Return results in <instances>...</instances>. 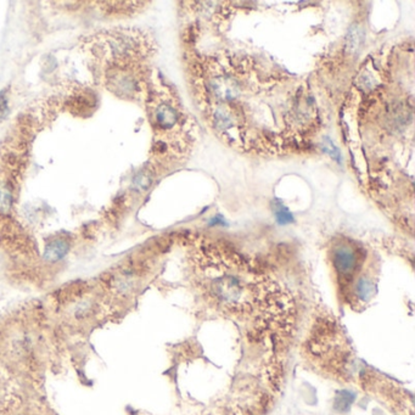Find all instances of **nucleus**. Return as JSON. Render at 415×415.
<instances>
[{
	"mask_svg": "<svg viewBox=\"0 0 415 415\" xmlns=\"http://www.w3.org/2000/svg\"><path fill=\"white\" fill-rule=\"evenodd\" d=\"M69 251V243L65 239H54L45 247L44 257L50 262H58L67 255Z\"/></svg>",
	"mask_w": 415,
	"mask_h": 415,
	"instance_id": "423d86ee",
	"label": "nucleus"
},
{
	"mask_svg": "<svg viewBox=\"0 0 415 415\" xmlns=\"http://www.w3.org/2000/svg\"><path fill=\"white\" fill-rule=\"evenodd\" d=\"M151 183H153V178H151L150 174L145 172L138 174L134 179V186L139 190V191H144V190L149 189Z\"/></svg>",
	"mask_w": 415,
	"mask_h": 415,
	"instance_id": "9d476101",
	"label": "nucleus"
},
{
	"mask_svg": "<svg viewBox=\"0 0 415 415\" xmlns=\"http://www.w3.org/2000/svg\"><path fill=\"white\" fill-rule=\"evenodd\" d=\"M364 34L359 26H352L350 28L346 38V49L348 53L354 54L360 49L363 44Z\"/></svg>",
	"mask_w": 415,
	"mask_h": 415,
	"instance_id": "6e6552de",
	"label": "nucleus"
},
{
	"mask_svg": "<svg viewBox=\"0 0 415 415\" xmlns=\"http://www.w3.org/2000/svg\"><path fill=\"white\" fill-rule=\"evenodd\" d=\"M330 261L335 273L337 275L338 284L347 290L352 285L358 269L363 262L360 250L350 241H337L330 251Z\"/></svg>",
	"mask_w": 415,
	"mask_h": 415,
	"instance_id": "f03ea898",
	"label": "nucleus"
},
{
	"mask_svg": "<svg viewBox=\"0 0 415 415\" xmlns=\"http://www.w3.org/2000/svg\"><path fill=\"white\" fill-rule=\"evenodd\" d=\"M274 213L275 217H277V221L279 224H289L291 222H294V217L291 214V212L285 207L284 205H281L280 202H277L274 206Z\"/></svg>",
	"mask_w": 415,
	"mask_h": 415,
	"instance_id": "1a4fd4ad",
	"label": "nucleus"
},
{
	"mask_svg": "<svg viewBox=\"0 0 415 415\" xmlns=\"http://www.w3.org/2000/svg\"><path fill=\"white\" fill-rule=\"evenodd\" d=\"M153 125L161 133H168L182 128V112L170 100H163L153 109Z\"/></svg>",
	"mask_w": 415,
	"mask_h": 415,
	"instance_id": "7ed1b4c3",
	"label": "nucleus"
},
{
	"mask_svg": "<svg viewBox=\"0 0 415 415\" xmlns=\"http://www.w3.org/2000/svg\"><path fill=\"white\" fill-rule=\"evenodd\" d=\"M9 115V100L5 93H0V118Z\"/></svg>",
	"mask_w": 415,
	"mask_h": 415,
	"instance_id": "f8f14e48",
	"label": "nucleus"
},
{
	"mask_svg": "<svg viewBox=\"0 0 415 415\" xmlns=\"http://www.w3.org/2000/svg\"><path fill=\"white\" fill-rule=\"evenodd\" d=\"M324 149H325V151H328V154L330 155L332 158H335V160H337V161L341 160V155H340V153H338L337 148L332 144V141L330 140V139H325L324 140Z\"/></svg>",
	"mask_w": 415,
	"mask_h": 415,
	"instance_id": "9b49d317",
	"label": "nucleus"
},
{
	"mask_svg": "<svg viewBox=\"0 0 415 415\" xmlns=\"http://www.w3.org/2000/svg\"><path fill=\"white\" fill-rule=\"evenodd\" d=\"M14 202V184L10 177H0V214L6 215L11 212Z\"/></svg>",
	"mask_w": 415,
	"mask_h": 415,
	"instance_id": "39448f33",
	"label": "nucleus"
},
{
	"mask_svg": "<svg viewBox=\"0 0 415 415\" xmlns=\"http://www.w3.org/2000/svg\"><path fill=\"white\" fill-rule=\"evenodd\" d=\"M375 283L370 277H360L347 290L352 305H367L375 295Z\"/></svg>",
	"mask_w": 415,
	"mask_h": 415,
	"instance_id": "20e7f679",
	"label": "nucleus"
},
{
	"mask_svg": "<svg viewBox=\"0 0 415 415\" xmlns=\"http://www.w3.org/2000/svg\"><path fill=\"white\" fill-rule=\"evenodd\" d=\"M192 278L202 299L212 308L240 321H284L289 302L279 287L241 256L202 245L192 257Z\"/></svg>",
	"mask_w": 415,
	"mask_h": 415,
	"instance_id": "f257e3e1",
	"label": "nucleus"
},
{
	"mask_svg": "<svg viewBox=\"0 0 415 415\" xmlns=\"http://www.w3.org/2000/svg\"><path fill=\"white\" fill-rule=\"evenodd\" d=\"M356 400V394L348 389H341L337 391L336 397L334 401V409L337 413H347L352 407L353 402Z\"/></svg>",
	"mask_w": 415,
	"mask_h": 415,
	"instance_id": "0eeeda50",
	"label": "nucleus"
}]
</instances>
